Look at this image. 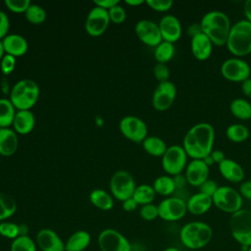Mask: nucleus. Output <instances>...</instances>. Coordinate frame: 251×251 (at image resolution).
Listing matches in <instances>:
<instances>
[{
  "label": "nucleus",
  "instance_id": "obj_1",
  "mask_svg": "<svg viewBox=\"0 0 251 251\" xmlns=\"http://www.w3.org/2000/svg\"><path fill=\"white\" fill-rule=\"evenodd\" d=\"M215 129L209 123H198L192 126L184 134L182 147L191 159H204L213 151Z\"/></svg>",
  "mask_w": 251,
  "mask_h": 251
},
{
  "label": "nucleus",
  "instance_id": "obj_2",
  "mask_svg": "<svg viewBox=\"0 0 251 251\" xmlns=\"http://www.w3.org/2000/svg\"><path fill=\"white\" fill-rule=\"evenodd\" d=\"M200 25L202 32L212 41L213 45L224 46L226 44L232 25L226 13L210 11L202 17Z\"/></svg>",
  "mask_w": 251,
  "mask_h": 251
},
{
  "label": "nucleus",
  "instance_id": "obj_3",
  "mask_svg": "<svg viewBox=\"0 0 251 251\" xmlns=\"http://www.w3.org/2000/svg\"><path fill=\"white\" fill-rule=\"evenodd\" d=\"M179 238L181 243L188 249H201L208 245L212 240L213 229L204 222H189L181 227Z\"/></svg>",
  "mask_w": 251,
  "mask_h": 251
},
{
  "label": "nucleus",
  "instance_id": "obj_4",
  "mask_svg": "<svg viewBox=\"0 0 251 251\" xmlns=\"http://www.w3.org/2000/svg\"><path fill=\"white\" fill-rule=\"evenodd\" d=\"M226 46L234 57L242 58L249 55L251 53V23L244 19L232 25Z\"/></svg>",
  "mask_w": 251,
  "mask_h": 251
},
{
  "label": "nucleus",
  "instance_id": "obj_5",
  "mask_svg": "<svg viewBox=\"0 0 251 251\" xmlns=\"http://www.w3.org/2000/svg\"><path fill=\"white\" fill-rule=\"evenodd\" d=\"M39 97L38 84L30 78H23L16 82L10 92V101L18 111L29 110Z\"/></svg>",
  "mask_w": 251,
  "mask_h": 251
},
{
  "label": "nucleus",
  "instance_id": "obj_6",
  "mask_svg": "<svg viewBox=\"0 0 251 251\" xmlns=\"http://www.w3.org/2000/svg\"><path fill=\"white\" fill-rule=\"evenodd\" d=\"M229 229L233 239L242 247L251 246V210L242 208L231 214Z\"/></svg>",
  "mask_w": 251,
  "mask_h": 251
},
{
  "label": "nucleus",
  "instance_id": "obj_7",
  "mask_svg": "<svg viewBox=\"0 0 251 251\" xmlns=\"http://www.w3.org/2000/svg\"><path fill=\"white\" fill-rule=\"evenodd\" d=\"M213 205L220 211L233 214L242 209L243 198L238 190L228 185H221L212 197Z\"/></svg>",
  "mask_w": 251,
  "mask_h": 251
},
{
  "label": "nucleus",
  "instance_id": "obj_8",
  "mask_svg": "<svg viewBox=\"0 0 251 251\" xmlns=\"http://www.w3.org/2000/svg\"><path fill=\"white\" fill-rule=\"evenodd\" d=\"M162 168L171 176L181 175L187 165L188 156L181 145L174 144L168 146L166 152L161 157Z\"/></svg>",
  "mask_w": 251,
  "mask_h": 251
},
{
  "label": "nucleus",
  "instance_id": "obj_9",
  "mask_svg": "<svg viewBox=\"0 0 251 251\" xmlns=\"http://www.w3.org/2000/svg\"><path fill=\"white\" fill-rule=\"evenodd\" d=\"M224 78L231 82H243L251 77V67L242 58L232 57L225 60L220 68Z\"/></svg>",
  "mask_w": 251,
  "mask_h": 251
},
{
  "label": "nucleus",
  "instance_id": "obj_10",
  "mask_svg": "<svg viewBox=\"0 0 251 251\" xmlns=\"http://www.w3.org/2000/svg\"><path fill=\"white\" fill-rule=\"evenodd\" d=\"M136 185L134 178L129 172L120 170L114 173L110 179V190L112 196L117 200L125 201L130 197L134 192Z\"/></svg>",
  "mask_w": 251,
  "mask_h": 251
},
{
  "label": "nucleus",
  "instance_id": "obj_11",
  "mask_svg": "<svg viewBox=\"0 0 251 251\" xmlns=\"http://www.w3.org/2000/svg\"><path fill=\"white\" fill-rule=\"evenodd\" d=\"M122 134L135 143H142L148 136V128L145 122L136 116H126L120 122Z\"/></svg>",
  "mask_w": 251,
  "mask_h": 251
},
{
  "label": "nucleus",
  "instance_id": "obj_12",
  "mask_svg": "<svg viewBox=\"0 0 251 251\" xmlns=\"http://www.w3.org/2000/svg\"><path fill=\"white\" fill-rule=\"evenodd\" d=\"M159 218L167 222H176L182 219L187 213L186 201L176 196L166 197L158 204Z\"/></svg>",
  "mask_w": 251,
  "mask_h": 251
},
{
  "label": "nucleus",
  "instance_id": "obj_13",
  "mask_svg": "<svg viewBox=\"0 0 251 251\" xmlns=\"http://www.w3.org/2000/svg\"><path fill=\"white\" fill-rule=\"evenodd\" d=\"M100 251H131V245L126 237L113 228L103 229L98 235Z\"/></svg>",
  "mask_w": 251,
  "mask_h": 251
},
{
  "label": "nucleus",
  "instance_id": "obj_14",
  "mask_svg": "<svg viewBox=\"0 0 251 251\" xmlns=\"http://www.w3.org/2000/svg\"><path fill=\"white\" fill-rule=\"evenodd\" d=\"M176 97V87L171 80L159 82L152 94V106L155 110L164 112L172 107Z\"/></svg>",
  "mask_w": 251,
  "mask_h": 251
},
{
  "label": "nucleus",
  "instance_id": "obj_15",
  "mask_svg": "<svg viewBox=\"0 0 251 251\" xmlns=\"http://www.w3.org/2000/svg\"><path fill=\"white\" fill-rule=\"evenodd\" d=\"M110 22L108 11L95 6L89 11L86 17L85 30L91 36H100L106 31Z\"/></svg>",
  "mask_w": 251,
  "mask_h": 251
},
{
  "label": "nucleus",
  "instance_id": "obj_16",
  "mask_svg": "<svg viewBox=\"0 0 251 251\" xmlns=\"http://www.w3.org/2000/svg\"><path fill=\"white\" fill-rule=\"evenodd\" d=\"M134 31L138 39L148 46L156 47L163 41L159 25L153 21L146 19L138 21L135 25Z\"/></svg>",
  "mask_w": 251,
  "mask_h": 251
},
{
  "label": "nucleus",
  "instance_id": "obj_17",
  "mask_svg": "<svg viewBox=\"0 0 251 251\" xmlns=\"http://www.w3.org/2000/svg\"><path fill=\"white\" fill-rule=\"evenodd\" d=\"M210 167L203 159H191L187 163L184 170V177L186 182L194 187H199L209 178Z\"/></svg>",
  "mask_w": 251,
  "mask_h": 251
},
{
  "label": "nucleus",
  "instance_id": "obj_18",
  "mask_svg": "<svg viewBox=\"0 0 251 251\" xmlns=\"http://www.w3.org/2000/svg\"><path fill=\"white\" fill-rule=\"evenodd\" d=\"M159 29L164 41L171 43L176 42L182 33V27L180 21L174 15H165L160 20Z\"/></svg>",
  "mask_w": 251,
  "mask_h": 251
},
{
  "label": "nucleus",
  "instance_id": "obj_19",
  "mask_svg": "<svg viewBox=\"0 0 251 251\" xmlns=\"http://www.w3.org/2000/svg\"><path fill=\"white\" fill-rule=\"evenodd\" d=\"M36 246L41 251H65V242L50 228H42L36 234Z\"/></svg>",
  "mask_w": 251,
  "mask_h": 251
},
{
  "label": "nucleus",
  "instance_id": "obj_20",
  "mask_svg": "<svg viewBox=\"0 0 251 251\" xmlns=\"http://www.w3.org/2000/svg\"><path fill=\"white\" fill-rule=\"evenodd\" d=\"M222 176L229 182L241 183L244 179L245 173L242 166L236 161L226 158L224 162L218 165Z\"/></svg>",
  "mask_w": 251,
  "mask_h": 251
},
{
  "label": "nucleus",
  "instance_id": "obj_21",
  "mask_svg": "<svg viewBox=\"0 0 251 251\" xmlns=\"http://www.w3.org/2000/svg\"><path fill=\"white\" fill-rule=\"evenodd\" d=\"M213 46L212 41L203 32L191 38L190 41L191 53L198 61H206L209 59L213 52Z\"/></svg>",
  "mask_w": 251,
  "mask_h": 251
},
{
  "label": "nucleus",
  "instance_id": "obj_22",
  "mask_svg": "<svg viewBox=\"0 0 251 251\" xmlns=\"http://www.w3.org/2000/svg\"><path fill=\"white\" fill-rule=\"evenodd\" d=\"M2 44L5 54L12 55L16 58L25 55L28 48L26 39L18 33L8 34L2 39Z\"/></svg>",
  "mask_w": 251,
  "mask_h": 251
},
{
  "label": "nucleus",
  "instance_id": "obj_23",
  "mask_svg": "<svg viewBox=\"0 0 251 251\" xmlns=\"http://www.w3.org/2000/svg\"><path fill=\"white\" fill-rule=\"evenodd\" d=\"M19 147L18 133L10 127H0V155L10 157Z\"/></svg>",
  "mask_w": 251,
  "mask_h": 251
},
{
  "label": "nucleus",
  "instance_id": "obj_24",
  "mask_svg": "<svg viewBox=\"0 0 251 251\" xmlns=\"http://www.w3.org/2000/svg\"><path fill=\"white\" fill-rule=\"evenodd\" d=\"M213 206V199L202 192L192 194L186 201L187 212L192 215L200 216L207 213Z\"/></svg>",
  "mask_w": 251,
  "mask_h": 251
},
{
  "label": "nucleus",
  "instance_id": "obj_25",
  "mask_svg": "<svg viewBox=\"0 0 251 251\" xmlns=\"http://www.w3.org/2000/svg\"><path fill=\"white\" fill-rule=\"evenodd\" d=\"M34 125L35 117L33 113L30 110H20L17 111L12 126L18 134L25 135L33 129Z\"/></svg>",
  "mask_w": 251,
  "mask_h": 251
},
{
  "label": "nucleus",
  "instance_id": "obj_26",
  "mask_svg": "<svg viewBox=\"0 0 251 251\" xmlns=\"http://www.w3.org/2000/svg\"><path fill=\"white\" fill-rule=\"evenodd\" d=\"M90 240L91 236L86 230H77L65 242V251H83L88 247Z\"/></svg>",
  "mask_w": 251,
  "mask_h": 251
},
{
  "label": "nucleus",
  "instance_id": "obj_27",
  "mask_svg": "<svg viewBox=\"0 0 251 251\" xmlns=\"http://www.w3.org/2000/svg\"><path fill=\"white\" fill-rule=\"evenodd\" d=\"M229 111L231 115L240 120H251V103L244 98H235L229 104Z\"/></svg>",
  "mask_w": 251,
  "mask_h": 251
},
{
  "label": "nucleus",
  "instance_id": "obj_28",
  "mask_svg": "<svg viewBox=\"0 0 251 251\" xmlns=\"http://www.w3.org/2000/svg\"><path fill=\"white\" fill-rule=\"evenodd\" d=\"M89 200L96 208L103 211L111 210L114 206V199L112 195L101 188L93 189L89 194Z\"/></svg>",
  "mask_w": 251,
  "mask_h": 251
},
{
  "label": "nucleus",
  "instance_id": "obj_29",
  "mask_svg": "<svg viewBox=\"0 0 251 251\" xmlns=\"http://www.w3.org/2000/svg\"><path fill=\"white\" fill-rule=\"evenodd\" d=\"M141 144L144 151L154 157H162L168 148L166 142L161 137L154 135L147 136Z\"/></svg>",
  "mask_w": 251,
  "mask_h": 251
},
{
  "label": "nucleus",
  "instance_id": "obj_30",
  "mask_svg": "<svg viewBox=\"0 0 251 251\" xmlns=\"http://www.w3.org/2000/svg\"><path fill=\"white\" fill-rule=\"evenodd\" d=\"M152 186H153L156 194H159L162 196H167V197L172 195L176 189L174 176H171L169 175H164V176H158L154 180Z\"/></svg>",
  "mask_w": 251,
  "mask_h": 251
},
{
  "label": "nucleus",
  "instance_id": "obj_31",
  "mask_svg": "<svg viewBox=\"0 0 251 251\" xmlns=\"http://www.w3.org/2000/svg\"><path fill=\"white\" fill-rule=\"evenodd\" d=\"M16 113V108L10 99L0 98V127H10Z\"/></svg>",
  "mask_w": 251,
  "mask_h": 251
},
{
  "label": "nucleus",
  "instance_id": "obj_32",
  "mask_svg": "<svg viewBox=\"0 0 251 251\" xmlns=\"http://www.w3.org/2000/svg\"><path fill=\"white\" fill-rule=\"evenodd\" d=\"M17 210L15 198L5 192H0V223L12 217Z\"/></svg>",
  "mask_w": 251,
  "mask_h": 251
},
{
  "label": "nucleus",
  "instance_id": "obj_33",
  "mask_svg": "<svg viewBox=\"0 0 251 251\" xmlns=\"http://www.w3.org/2000/svg\"><path fill=\"white\" fill-rule=\"evenodd\" d=\"M226 135L231 142L241 143L248 139L250 132L243 124H231L226 127Z\"/></svg>",
  "mask_w": 251,
  "mask_h": 251
},
{
  "label": "nucleus",
  "instance_id": "obj_34",
  "mask_svg": "<svg viewBox=\"0 0 251 251\" xmlns=\"http://www.w3.org/2000/svg\"><path fill=\"white\" fill-rule=\"evenodd\" d=\"M156 192L152 185L149 184H140L135 187L132 194V198L136 201L138 205H146L153 202L155 199Z\"/></svg>",
  "mask_w": 251,
  "mask_h": 251
},
{
  "label": "nucleus",
  "instance_id": "obj_35",
  "mask_svg": "<svg viewBox=\"0 0 251 251\" xmlns=\"http://www.w3.org/2000/svg\"><path fill=\"white\" fill-rule=\"evenodd\" d=\"M175 55L174 43L168 41L160 42L154 49V58L158 63L166 64L172 60Z\"/></svg>",
  "mask_w": 251,
  "mask_h": 251
},
{
  "label": "nucleus",
  "instance_id": "obj_36",
  "mask_svg": "<svg viewBox=\"0 0 251 251\" xmlns=\"http://www.w3.org/2000/svg\"><path fill=\"white\" fill-rule=\"evenodd\" d=\"M25 19L32 25H40L46 20L45 10L37 4H30L25 13Z\"/></svg>",
  "mask_w": 251,
  "mask_h": 251
},
{
  "label": "nucleus",
  "instance_id": "obj_37",
  "mask_svg": "<svg viewBox=\"0 0 251 251\" xmlns=\"http://www.w3.org/2000/svg\"><path fill=\"white\" fill-rule=\"evenodd\" d=\"M36 243L28 235H21L11 243V251H36Z\"/></svg>",
  "mask_w": 251,
  "mask_h": 251
},
{
  "label": "nucleus",
  "instance_id": "obj_38",
  "mask_svg": "<svg viewBox=\"0 0 251 251\" xmlns=\"http://www.w3.org/2000/svg\"><path fill=\"white\" fill-rule=\"evenodd\" d=\"M0 235L9 238V239H16L21 235L20 226L12 223V222H1L0 223Z\"/></svg>",
  "mask_w": 251,
  "mask_h": 251
},
{
  "label": "nucleus",
  "instance_id": "obj_39",
  "mask_svg": "<svg viewBox=\"0 0 251 251\" xmlns=\"http://www.w3.org/2000/svg\"><path fill=\"white\" fill-rule=\"evenodd\" d=\"M6 7L14 13H25L31 2L29 0H5Z\"/></svg>",
  "mask_w": 251,
  "mask_h": 251
},
{
  "label": "nucleus",
  "instance_id": "obj_40",
  "mask_svg": "<svg viewBox=\"0 0 251 251\" xmlns=\"http://www.w3.org/2000/svg\"><path fill=\"white\" fill-rule=\"evenodd\" d=\"M140 217L144 221H153L156 218L159 217V212H158V205H155L153 203L146 204L141 206L140 211H139Z\"/></svg>",
  "mask_w": 251,
  "mask_h": 251
},
{
  "label": "nucleus",
  "instance_id": "obj_41",
  "mask_svg": "<svg viewBox=\"0 0 251 251\" xmlns=\"http://www.w3.org/2000/svg\"><path fill=\"white\" fill-rule=\"evenodd\" d=\"M108 13H109L110 21L117 25L124 23L126 20V13L124 7L120 5V3L117 4L116 6L112 7L111 9H109Z\"/></svg>",
  "mask_w": 251,
  "mask_h": 251
},
{
  "label": "nucleus",
  "instance_id": "obj_42",
  "mask_svg": "<svg viewBox=\"0 0 251 251\" xmlns=\"http://www.w3.org/2000/svg\"><path fill=\"white\" fill-rule=\"evenodd\" d=\"M153 75L159 82L168 81L170 78V69L166 64L157 63L153 69Z\"/></svg>",
  "mask_w": 251,
  "mask_h": 251
},
{
  "label": "nucleus",
  "instance_id": "obj_43",
  "mask_svg": "<svg viewBox=\"0 0 251 251\" xmlns=\"http://www.w3.org/2000/svg\"><path fill=\"white\" fill-rule=\"evenodd\" d=\"M16 67V57L9 55V54H4L0 61V69L3 75H8L12 74V72L15 70Z\"/></svg>",
  "mask_w": 251,
  "mask_h": 251
},
{
  "label": "nucleus",
  "instance_id": "obj_44",
  "mask_svg": "<svg viewBox=\"0 0 251 251\" xmlns=\"http://www.w3.org/2000/svg\"><path fill=\"white\" fill-rule=\"evenodd\" d=\"M145 3L156 12H167L174 5L172 0H146Z\"/></svg>",
  "mask_w": 251,
  "mask_h": 251
},
{
  "label": "nucleus",
  "instance_id": "obj_45",
  "mask_svg": "<svg viewBox=\"0 0 251 251\" xmlns=\"http://www.w3.org/2000/svg\"><path fill=\"white\" fill-rule=\"evenodd\" d=\"M198 188H199V192H202L208 196L213 197V195L216 193L217 189L219 188V185L214 179L208 178Z\"/></svg>",
  "mask_w": 251,
  "mask_h": 251
},
{
  "label": "nucleus",
  "instance_id": "obj_46",
  "mask_svg": "<svg viewBox=\"0 0 251 251\" xmlns=\"http://www.w3.org/2000/svg\"><path fill=\"white\" fill-rule=\"evenodd\" d=\"M10 28V20L7 14L0 10V40L8 35Z\"/></svg>",
  "mask_w": 251,
  "mask_h": 251
},
{
  "label": "nucleus",
  "instance_id": "obj_47",
  "mask_svg": "<svg viewBox=\"0 0 251 251\" xmlns=\"http://www.w3.org/2000/svg\"><path fill=\"white\" fill-rule=\"evenodd\" d=\"M238 192L240 193L242 198L251 200V179L242 181L239 185Z\"/></svg>",
  "mask_w": 251,
  "mask_h": 251
},
{
  "label": "nucleus",
  "instance_id": "obj_48",
  "mask_svg": "<svg viewBox=\"0 0 251 251\" xmlns=\"http://www.w3.org/2000/svg\"><path fill=\"white\" fill-rule=\"evenodd\" d=\"M210 156L214 164H218V165H220L222 162H224L226 159L225 153L219 149H213V151L210 153Z\"/></svg>",
  "mask_w": 251,
  "mask_h": 251
},
{
  "label": "nucleus",
  "instance_id": "obj_49",
  "mask_svg": "<svg viewBox=\"0 0 251 251\" xmlns=\"http://www.w3.org/2000/svg\"><path fill=\"white\" fill-rule=\"evenodd\" d=\"M120 1L119 0H95L94 1V4L95 6H98V7H101L105 10H109L111 9L112 7L116 6L117 4H119Z\"/></svg>",
  "mask_w": 251,
  "mask_h": 251
},
{
  "label": "nucleus",
  "instance_id": "obj_50",
  "mask_svg": "<svg viewBox=\"0 0 251 251\" xmlns=\"http://www.w3.org/2000/svg\"><path fill=\"white\" fill-rule=\"evenodd\" d=\"M186 33L191 37L193 38L194 36L202 33V28H201V25H200V23H193L191 25H189L186 28Z\"/></svg>",
  "mask_w": 251,
  "mask_h": 251
},
{
  "label": "nucleus",
  "instance_id": "obj_51",
  "mask_svg": "<svg viewBox=\"0 0 251 251\" xmlns=\"http://www.w3.org/2000/svg\"><path fill=\"white\" fill-rule=\"evenodd\" d=\"M137 205H138V204L136 203V201H135L132 197H130V198H128V199L123 201V209H124L126 212H132V211H134V210L136 209Z\"/></svg>",
  "mask_w": 251,
  "mask_h": 251
},
{
  "label": "nucleus",
  "instance_id": "obj_52",
  "mask_svg": "<svg viewBox=\"0 0 251 251\" xmlns=\"http://www.w3.org/2000/svg\"><path fill=\"white\" fill-rule=\"evenodd\" d=\"M241 91L246 97L251 98V77L241 82Z\"/></svg>",
  "mask_w": 251,
  "mask_h": 251
},
{
  "label": "nucleus",
  "instance_id": "obj_53",
  "mask_svg": "<svg viewBox=\"0 0 251 251\" xmlns=\"http://www.w3.org/2000/svg\"><path fill=\"white\" fill-rule=\"evenodd\" d=\"M243 13L245 20L251 23V0H246L243 4Z\"/></svg>",
  "mask_w": 251,
  "mask_h": 251
},
{
  "label": "nucleus",
  "instance_id": "obj_54",
  "mask_svg": "<svg viewBox=\"0 0 251 251\" xmlns=\"http://www.w3.org/2000/svg\"><path fill=\"white\" fill-rule=\"evenodd\" d=\"M143 3H145V1L143 0H126V4L129 6H139Z\"/></svg>",
  "mask_w": 251,
  "mask_h": 251
},
{
  "label": "nucleus",
  "instance_id": "obj_55",
  "mask_svg": "<svg viewBox=\"0 0 251 251\" xmlns=\"http://www.w3.org/2000/svg\"><path fill=\"white\" fill-rule=\"evenodd\" d=\"M5 52H4V48H3V44H2V40H0V61L2 59V57L4 56Z\"/></svg>",
  "mask_w": 251,
  "mask_h": 251
},
{
  "label": "nucleus",
  "instance_id": "obj_56",
  "mask_svg": "<svg viewBox=\"0 0 251 251\" xmlns=\"http://www.w3.org/2000/svg\"><path fill=\"white\" fill-rule=\"evenodd\" d=\"M164 251H180V250L177 249V248H176V247H168V248H166Z\"/></svg>",
  "mask_w": 251,
  "mask_h": 251
},
{
  "label": "nucleus",
  "instance_id": "obj_57",
  "mask_svg": "<svg viewBox=\"0 0 251 251\" xmlns=\"http://www.w3.org/2000/svg\"><path fill=\"white\" fill-rule=\"evenodd\" d=\"M246 251H251V246H249L248 248H247V250Z\"/></svg>",
  "mask_w": 251,
  "mask_h": 251
}]
</instances>
